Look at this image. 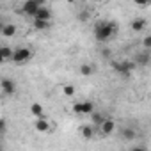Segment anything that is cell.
Listing matches in <instances>:
<instances>
[{
  "label": "cell",
  "mask_w": 151,
  "mask_h": 151,
  "mask_svg": "<svg viewBox=\"0 0 151 151\" xmlns=\"http://www.w3.org/2000/svg\"><path fill=\"white\" fill-rule=\"evenodd\" d=\"M94 37L98 43H109L117 34V25L114 22H98L94 25Z\"/></svg>",
  "instance_id": "obj_1"
},
{
  "label": "cell",
  "mask_w": 151,
  "mask_h": 151,
  "mask_svg": "<svg viewBox=\"0 0 151 151\" xmlns=\"http://www.w3.org/2000/svg\"><path fill=\"white\" fill-rule=\"evenodd\" d=\"M30 57H32V50L27 48V46H20V48L13 50V57H11V60H13L14 64H25V62L30 60Z\"/></svg>",
  "instance_id": "obj_2"
},
{
  "label": "cell",
  "mask_w": 151,
  "mask_h": 151,
  "mask_svg": "<svg viewBox=\"0 0 151 151\" xmlns=\"http://www.w3.org/2000/svg\"><path fill=\"white\" fill-rule=\"evenodd\" d=\"M135 62L133 60H123V62H112V68L116 73H119L121 77H130V73L135 69Z\"/></svg>",
  "instance_id": "obj_3"
},
{
  "label": "cell",
  "mask_w": 151,
  "mask_h": 151,
  "mask_svg": "<svg viewBox=\"0 0 151 151\" xmlns=\"http://www.w3.org/2000/svg\"><path fill=\"white\" fill-rule=\"evenodd\" d=\"M0 91L6 96H13L16 93V84L11 78H0Z\"/></svg>",
  "instance_id": "obj_4"
},
{
  "label": "cell",
  "mask_w": 151,
  "mask_h": 151,
  "mask_svg": "<svg viewBox=\"0 0 151 151\" xmlns=\"http://www.w3.org/2000/svg\"><path fill=\"white\" fill-rule=\"evenodd\" d=\"M94 110V103L93 101H78L73 105V112L75 114H91Z\"/></svg>",
  "instance_id": "obj_5"
},
{
  "label": "cell",
  "mask_w": 151,
  "mask_h": 151,
  "mask_svg": "<svg viewBox=\"0 0 151 151\" xmlns=\"http://www.w3.org/2000/svg\"><path fill=\"white\" fill-rule=\"evenodd\" d=\"M34 128L37 130V132H50V121L48 119H45V116H41V117H36V123H34Z\"/></svg>",
  "instance_id": "obj_6"
},
{
  "label": "cell",
  "mask_w": 151,
  "mask_h": 151,
  "mask_svg": "<svg viewBox=\"0 0 151 151\" xmlns=\"http://www.w3.org/2000/svg\"><path fill=\"white\" fill-rule=\"evenodd\" d=\"M100 128H101V133L103 135H110L112 132H114V128H116V123H114V119H103V123L100 124Z\"/></svg>",
  "instance_id": "obj_7"
},
{
  "label": "cell",
  "mask_w": 151,
  "mask_h": 151,
  "mask_svg": "<svg viewBox=\"0 0 151 151\" xmlns=\"http://www.w3.org/2000/svg\"><path fill=\"white\" fill-rule=\"evenodd\" d=\"M37 9H39V6L34 2V0H27V2L23 4V13L29 14V16H34L37 13Z\"/></svg>",
  "instance_id": "obj_8"
},
{
  "label": "cell",
  "mask_w": 151,
  "mask_h": 151,
  "mask_svg": "<svg viewBox=\"0 0 151 151\" xmlns=\"http://www.w3.org/2000/svg\"><path fill=\"white\" fill-rule=\"evenodd\" d=\"M34 18H36V20H46V22H52V11L46 9V7L43 6V7L37 9V13L34 14Z\"/></svg>",
  "instance_id": "obj_9"
},
{
  "label": "cell",
  "mask_w": 151,
  "mask_h": 151,
  "mask_svg": "<svg viewBox=\"0 0 151 151\" xmlns=\"http://www.w3.org/2000/svg\"><path fill=\"white\" fill-rule=\"evenodd\" d=\"M2 34L4 37H13L14 34H16V25L14 23H4V27H2Z\"/></svg>",
  "instance_id": "obj_10"
},
{
  "label": "cell",
  "mask_w": 151,
  "mask_h": 151,
  "mask_svg": "<svg viewBox=\"0 0 151 151\" xmlns=\"http://www.w3.org/2000/svg\"><path fill=\"white\" fill-rule=\"evenodd\" d=\"M146 25H147V22H146L144 18H135V20L132 22V30H133V32H140V30L146 29Z\"/></svg>",
  "instance_id": "obj_11"
},
{
  "label": "cell",
  "mask_w": 151,
  "mask_h": 151,
  "mask_svg": "<svg viewBox=\"0 0 151 151\" xmlns=\"http://www.w3.org/2000/svg\"><path fill=\"white\" fill-rule=\"evenodd\" d=\"M147 62H149V50H146V52H142V53H137L135 64H139V66H147Z\"/></svg>",
  "instance_id": "obj_12"
},
{
  "label": "cell",
  "mask_w": 151,
  "mask_h": 151,
  "mask_svg": "<svg viewBox=\"0 0 151 151\" xmlns=\"http://www.w3.org/2000/svg\"><path fill=\"white\" fill-rule=\"evenodd\" d=\"M30 114H32L34 117H41V116H45V109H43V105H41V103H32V105H30Z\"/></svg>",
  "instance_id": "obj_13"
},
{
  "label": "cell",
  "mask_w": 151,
  "mask_h": 151,
  "mask_svg": "<svg viewBox=\"0 0 151 151\" xmlns=\"http://www.w3.org/2000/svg\"><path fill=\"white\" fill-rule=\"evenodd\" d=\"M96 73V68L93 64H82L80 66V75H84V77H89V75H94Z\"/></svg>",
  "instance_id": "obj_14"
},
{
  "label": "cell",
  "mask_w": 151,
  "mask_h": 151,
  "mask_svg": "<svg viewBox=\"0 0 151 151\" xmlns=\"http://www.w3.org/2000/svg\"><path fill=\"white\" fill-rule=\"evenodd\" d=\"M50 27H52L50 22H46V20H36V18H34V29H36V30H46V29H50Z\"/></svg>",
  "instance_id": "obj_15"
},
{
  "label": "cell",
  "mask_w": 151,
  "mask_h": 151,
  "mask_svg": "<svg viewBox=\"0 0 151 151\" xmlns=\"http://www.w3.org/2000/svg\"><path fill=\"white\" fill-rule=\"evenodd\" d=\"M121 137H123L124 140H132V139L137 137V132H135L133 128H123V130H121Z\"/></svg>",
  "instance_id": "obj_16"
},
{
  "label": "cell",
  "mask_w": 151,
  "mask_h": 151,
  "mask_svg": "<svg viewBox=\"0 0 151 151\" xmlns=\"http://www.w3.org/2000/svg\"><path fill=\"white\" fill-rule=\"evenodd\" d=\"M91 119H93V124H94V126H100V124L103 123L105 116H101L100 112H94V110H93V112H91Z\"/></svg>",
  "instance_id": "obj_17"
},
{
  "label": "cell",
  "mask_w": 151,
  "mask_h": 151,
  "mask_svg": "<svg viewBox=\"0 0 151 151\" xmlns=\"http://www.w3.org/2000/svg\"><path fill=\"white\" fill-rule=\"evenodd\" d=\"M82 135H84L86 139H93V137H94V124H93V126H91V124L82 126Z\"/></svg>",
  "instance_id": "obj_18"
},
{
  "label": "cell",
  "mask_w": 151,
  "mask_h": 151,
  "mask_svg": "<svg viewBox=\"0 0 151 151\" xmlns=\"http://www.w3.org/2000/svg\"><path fill=\"white\" fill-rule=\"evenodd\" d=\"M0 55L4 57V60H11V57H13V48H9V46H0Z\"/></svg>",
  "instance_id": "obj_19"
},
{
  "label": "cell",
  "mask_w": 151,
  "mask_h": 151,
  "mask_svg": "<svg viewBox=\"0 0 151 151\" xmlns=\"http://www.w3.org/2000/svg\"><path fill=\"white\" fill-rule=\"evenodd\" d=\"M62 93H64L66 96H73V94H75V87H73V86H64V87H62Z\"/></svg>",
  "instance_id": "obj_20"
},
{
  "label": "cell",
  "mask_w": 151,
  "mask_h": 151,
  "mask_svg": "<svg viewBox=\"0 0 151 151\" xmlns=\"http://www.w3.org/2000/svg\"><path fill=\"white\" fill-rule=\"evenodd\" d=\"M7 132V121L4 117H0V135H4Z\"/></svg>",
  "instance_id": "obj_21"
},
{
  "label": "cell",
  "mask_w": 151,
  "mask_h": 151,
  "mask_svg": "<svg viewBox=\"0 0 151 151\" xmlns=\"http://www.w3.org/2000/svg\"><path fill=\"white\" fill-rule=\"evenodd\" d=\"M142 45H144V50H149V48H151V36H147V37H144V41H142Z\"/></svg>",
  "instance_id": "obj_22"
},
{
  "label": "cell",
  "mask_w": 151,
  "mask_h": 151,
  "mask_svg": "<svg viewBox=\"0 0 151 151\" xmlns=\"http://www.w3.org/2000/svg\"><path fill=\"white\" fill-rule=\"evenodd\" d=\"M133 2H135L137 6H147V4H149V0H133Z\"/></svg>",
  "instance_id": "obj_23"
},
{
  "label": "cell",
  "mask_w": 151,
  "mask_h": 151,
  "mask_svg": "<svg viewBox=\"0 0 151 151\" xmlns=\"http://www.w3.org/2000/svg\"><path fill=\"white\" fill-rule=\"evenodd\" d=\"M34 2H36V4H37L39 7H43V6H45V2H46V0H34Z\"/></svg>",
  "instance_id": "obj_24"
},
{
  "label": "cell",
  "mask_w": 151,
  "mask_h": 151,
  "mask_svg": "<svg viewBox=\"0 0 151 151\" xmlns=\"http://www.w3.org/2000/svg\"><path fill=\"white\" fill-rule=\"evenodd\" d=\"M2 27H4V22H2V20H0V32H2Z\"/></svg>",
  "instance_id": "obj_25"
},
{
  "label": "cell",
  "mask_w": 151,
  "mask_h": 151,
  "mask_svg": "<svg viewBox=\"0 0 151 151\" xmlns=\"http://www.w3.org/2000/svg\"><path fill=\"white\" fill-rule=\"evenodd\" d=\"M2 62H6V60H4V57H2V55H0V64H2Z\"/></svg>",
  "instance_id": "obj_26"
},
{
  "label": "cell",
  "mask_w": 151,
  "mask_h": 151,
  "mask_svg": "<svg viewBox=\"0 0 151 151\" xmlns=\"http://www.w3.org/2000/svg\"><path fill=\"white\" fill-rule=\"evenodd\" d=\"M93 2H103V0H93Z\"/></svg>",
  "instance_id": "obj_27"
},
{
  "label": "cell",
  "mask_w": 151,
  "mask_h": 151,
  "mask_svg": "<svg viewBox=\"0 0 151 151\" xmlns=\"http://www.w3.org/2000/svg\"><path fill=\"white\" fill-rule=\"evenodd\" d=\"M68 2H69V4H73V2H75V0H68Z\"/></svg>",
  "instance_id": "obj_28"
}]
</instances>
